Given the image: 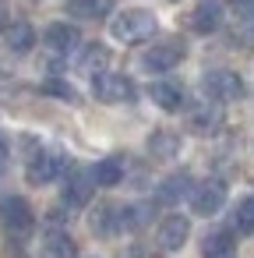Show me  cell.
Returning a JSON list of instances; mask_svg holds the SVG:
<instances>
[{
    "instance_id": "obj_1",
    "label": "cell",
    "mask_w": 254,
    "mask_h": 258,
    "mask_svg": "<svg viewBox=\"0 0 254 258\" xmlns=\"http://www.w3.org/2000/svg\"><path fill=\"white\" fill-rule=\"evenodd\" d=\"M110 32H113V39L134 46V43H148V39L159 32V22H155L152 11L131 8V11H124V15H117V18L110 22Z\"/></svg>"
},
{
    "instance_id": "obj_2",
    "label": "cell",
    "mask_w": 254,
    "mask_h": 258,
    "mask_svg": "<svg viewBox=\"0 0 254 258\" xmlns=\"http://www.w3.org/2000/svg\"><path fill=\"white\" fill-rule=\"evenodd\" d=\"M201 92H205V99H212V103H236V99H243V78L236 75V71H229V68H215V71H205L201 75Z\"/></svg>"
},
{
    "instance_id": "obj_3",
    "label": "cell",
    "mask_w": 254,
    "mask_h": 258,
    "mask_svg": "<svg viewBox=\"0 0 254 258\" xmlns=\"http://www.w3.org/2000/svg\"><path fill=\"white\" fill-rule=\"evenodd\" d=\"M64 170H67V159H64L60 152L43 149V145H32V152L25 156V177H29V184H36V187L53 184Z\"/></svg>"
},
{
    "instance_id": "obj_4",
    "label": "cell",
    "mask_w": 254,
    "mask_h": 258,
    "mask_svg": "<svg viewBox=\"0 0 254 258\" xmlns=\"http://www.w3.org/2000/svg\"><path fill=\"white\" fill-rule=\"evenodd\" d=\"M92 96L106 106H117V103H134L138 89L127 75H117V71H99L92 75Z\"/></svg>"
},
{
    "instance_id": "obj_5",
    "label": "cell",
    "mask_w": 254,
    "mask_h": 258,
    "mask_svg": "<svg viewBox=\"0 0 254 258\" xmlns=\"http://www.w3.org/2000/svg\"><path fill=\"white\" fill-rule=\"evenodd\" d=\"M187 202H191V212L194 216H215V212H222V205H226V184L222 180H201V184H191V191H187Z\"/></svg>"
},
{
    "instance_id": "obj_6",
    "label": "cell",
    "mask_w": 254,
    "mask_h": 258,
    "mask_svg": "<svg viewBox=\"0 0 254 258\" xmlns=\"http://www.w3.org/2000/svg\"><path fill=\"white\" fill-rule=\"evenodd\" d=\"M0 223H4V230L15 233V237H29L32 226H36V212L22 195H11V198L0 202Z\"/></svg>"
},
{
    "instance_id": "obj_7",
    "label": "cell",
    "mask_w": 254,
    "mask_h": 258,
    "mask_svg": "<svg viewBox=\"0 0 254 258\" xmlns=\"http://www.w3.org/2000/svg\"><path fill=\"white\" fill-rule=\"evenodd\" d=\"M184 57H187V43L184 39H162V43H155V46H148L141 53V68L159 75V71H173Z\"/></svg>"
},
{
    "instance_id": "obj_8",
    "label": "cell",
    "mask_w": 254,
    "mask_h": 258,
    "mask_svg": "<svg viewBox=\"0 0 254 258\" xmlns=\"http://www.w3.org/2000/svg\"><path fill=\"white\" fill-rule=\"evenodd\" d=\"M92 191H96L92 170H85V166H74V170L64 177V191H60V198H64V205H71V209H81V205H89Z\"/></svg>"
},
{
    "instance_id": "obj_9",
    "label": "cell",
    "mask_w": 254,
    "mask_h": 258,
    "mask_svg": "<svg viewBox=\"0 0 254 258\" xmlns=\"http://www.w3.org/2000/svg\"><path fill=\"white\" fill-rule=\"evenodd\" d=\"M187 237H191V219L180 216V212L166 216V219L159 223V230H155V240H159L162 251H180V247L187 244Z\"/></svg>"
},
{
    "instance_id": "obj_10",
    "label": "cell",
    "mask_w": 254,
    "mask_h": 258,
    "mask_svg": "<svg viewBox=\"0 0 254 258\" xmlns=\"http://www.w3.org/2000/svg\"><path fill=\"white\" fill-rule=\"evenodd\" d=\"M187 25L198 36L219 32V25H222V0H198L194 11H191V18H187Z\"/></svg>"
},
{
    "instance_id": "obj_11",
    "label": "cell",
    "mask_w": 254,
    "mask_h": 258,
    "mask_svg": "<svg viewBox=\"0 0 254 258\" xmlns=\"http://www.w3.org/2000/svg\"><path fill=\"white\" fill-rule=\"evenodd\" d=\"M43 43H46L53 53L67 57V53H74V50H78L81 32H78L74 25H67V22H50V25L43 29Z\"/></svg>"
},
{
    "instance_id": "obj_12",
    "label": "cell",
    "mask_w": 254,
    "mask_h": 258,
    "mask_svg": "<svg viewBox=\"0 0 254 258\" xmlns=\"http://www.w3.org/2000/svg\"><path fill=\"white\" fill-rule=\"evenodd\" d=\"M148 96H152V103H155L159 110H166V113H177V110L184 106V85H177V82H152V85H148Z\"/></svg>"
},
{
    "instance_id": "obj_13",
    "label": "cell",
    "mask_w": 254,
    "mask_h": 258,
    "mask_svg": "<svg viewBox=\"0 0 254 258\" xmlns=\"http://www.w3.org/2000/svg\"><path fill=\"white\" fill-rule=\"evenodd\" d=\"M219 124H222V110L212 103H198V106H191V117H187V127L191 131H198V135H215L219 131Z\"/></svg>"
},
{
    "instance_id": "obj_14",
    "label": "cell",
    "mask_w": 254,
    "mask_h": 258,
    "mask_svg": "<svg viewBox=\"0 0 254 258\" xmlns=\"http://www.w3.org/2000/svg\"><path fill=\"white\" fill-rule=\"evenodd\" d=\"M236 251V233L233 230H212L201 240V254L205 258H229Z\"/></svg>"
},
{
    "instance_id": "obj_15",
    "label": "cell",
    "mask_w": 254,
    "mask_h": 258,
    "mask_svg": "<svg viewBox=\"0 0 254 258\" xmlns=\"http://www.w3.org/2000/svg\"><path fill=\"white\" fill-rule=\"evenodd\" d=\"M4 43L11 53H29L36 46V29L29 22H11V25H4Z\"/></svg>"
},
{
    "instance_id": "obj_16",
    "label": "cell",
    "mask_w": 254,
    "mask_h": 258,
    "mask_svg": "<svg viewBox=\"0 0 254 258\" xmlns=\"http://www.w3.org/2000/svg\"><path fill=\"white\" fill-rule=\"evenodd\" d=\"M92 180L96 187H117L124 180V156H106L92 166Z\"/></svg>"
},
{
    "instance_id": "obj_17",
    "label": "cell",
    "mask_w": 254,
    "mask_h": 258,
    "mask_svg": "<svg viewBox=\"0 0 254 258\" xmlns=\"http://www.w3.org/2000/svg\"><path fill=\"white\" fill-rule=\"evenodd\" d=\"M148 152H152L155 159H173V156H180V135L170 131V127L152 131V135H148Z\"/></svg>"
},
{
    "instance_id": "obj_18",
    "label": "cell",
    "mask_w": 254,
    "mask_h": 258,
    "mask_svg": "<svg viewBox=\"0 0 254 258\" xmlns=\"http://www.w3.org/2000/svg\"><path fill=\"white\" fill-rule=\"evenodd\" d=\"M43 258H78V244L64 230H50L43 240Z\"/></svg>"
},
{
    "instance_id": "obj_19",
    "label": "cell",
    "mask_w": 254,
    "mask_h": 258,
    "mask_svg": "<svg viewBox=\"0 0 254 258\" xmlns=\"http://www.w3.org/2000/svg\"><path fill=\"white\" fill-rule=\"evenodd\" d=\"M191 173H170L162 184H159V191H155V198L162 202V205H173V202H180V198H187V191H191Z\"/></svg>"
},
{
    "instance_id": "obj_20",
    "label": "cell",
    "mask_w": 254,
    "mask_h": 258,
    "mask_svg": "<svg viewBox=\"0 0 254 258\" xmlns=\"http://www.w3.org/2000/svg\"><path fill=\"white\" fill-rule=\"evenodd\" d=\"M113 11V0H67V15L81 22H99Z\"/></svg>"
},
{
    "instance_id": "obj_21",
    "label": "cell",
    "mask_w": 254,
    "mask_h": 258,
    "mask_svg": "<svg viewBox=\"0 0 254 258\" xmlns=\"http://www.w3.org/2000/svg\"><path fill=\"white\" fill-rule=\"evenodd\" d=\"M89 226H92L96 237H113V233H120V226H117V205H110V202L96 205V212L89 216Z\"/></svg>"
},
{
    "instance_id": "obj_22",
    "label": "cell",
    "mask_w": 254,
    "mask_h": 258,
    "mask_svg": "<svg viewBox=\"0 0 254 258\" xmlns=\"http://www.w3.org/2000/svg\"><path fill=\"white\" fill-rule=\"evenodd\" d=\"M106 64H110V46H103V43H89L78 57V71H85V75H99V71H106Z\"/></svg>"
},
{
    "instance_id": "obj_23",
    "label": "cell",
    "mask_w": 254,
    "mask_h": 258,
    "mask_svg": "<svg viewBox=\"0 0 254 258\" xmlns=\"http://www.w3.org/2000/svg\"><path fill=\"white\" fill-rule=\"evenodd\" d=\"M152 219V205H117V226L120 230H141Z\"/></svg>"
},
{
    "instance_id": "obj_24",
    "label": "cell",
    "mask_w": 254,
    "mask_h": 258,
    "mask_svg": "<svg viewBox=\"0 0 254 258\" xmlns=\"http://www.w3.org/2000/svg\"><path fill=\"white\" fill-rule=\"evenodd\" d=\"M229 230H236V233H254V195H247V198L236 202V209H233V216H229Z\"/></svg>"
},
{
    "instance_id": "obj_25",
    "label": "cell",
    "mask_w": 254,
    "mask_h": 258,
    "mask_svg": "<svg viewBox=\"0 0 254 258\" xmlns=\"http://www.w3.org/2000/svg\"><path fill=\"white\" fill-rule=\"evenodd\" d=\"M43 92H46V96H57V99H64V103H78L74 85H67V82H60V78H50V82L43 85Z\"/></svg>"
},
{
    "instance_id": "obj_26",
    "label": "cell",
    "mask_w": 254,
    "mask_h": 258,
    "mask_svg": "<svg viewBox=\"0 0 254 258\" xmlns=\"http://www.w3.org/2000/svg\"><path fill=\"white\" fill-rule=\"evenodd\" d=\"M229 8H233L240 18H254V0H229Z\"/></svg>"
},
{
    "instance_id": "obj_27",
    "label": "cell",
    "mask_w": 254,
    "mask_h": 258,
    "mask_svg": "<svg viewBox=\"0 0 254 258\" xmlns=\"http://www.w3.org/2000/svg\"><path fill=\"white\" fill-rule=\"evenodd\" d=\"M4 163H8V138L0 135V170H4Z\"/></svg>"
},
{
    "instance_id": "obj_28",
    "label": "cell",
    "mask_w": 254,
    "mask_h": 258,
    "mask_svg": "<svg viewBox=\"0 0 254 258\" xmlns=\"http://www.w3.org/2000/svg\"><path fill=\"white\" fill-rule=\"evenodd\" d=\"M4 25H8V18H4V11H0V29H4Z\"/></svg>"
}]
</instances>
